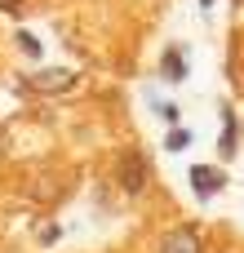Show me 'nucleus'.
I'll use <instances>...</instances> for the list:
<instances>
[{"instance_id": "1", "label": "nucleus", "mask_w": 244, "mask_h": 253, "mask_svg": "<svg viewBox=\"0 0 244 253\" xmlns=\"http://www.w3.org/2000/svg\"><path fill=\"white\" fill-rule=\"evenodd\" d=\"M147 178H151V165H147V156H138V151H124V156H120V165H116V182H120V191H129V196H142V191H147Z\"/></svg>"}, {"instance_id": "2", "label": "nucleus", "mask_w": 244, "mask_h": 253, "mask_svg": "<svg viewBox=\"0 0 244 253\" xmlns=\"http://www.w3.org/2000/svg\"><path fill=\"white\" fill-rule=\"evenodd\" d=\"M22 84H27L31 93H67V89L76 84V71H71V67H49V71H31Z\"/></svg>"}, {"instance_id": "3", "label": "nucleus", "mask_w": 244, "mask_h": 253, "mask_svg": "<svg viewBox=\"0 0 244 253\" xmlns=\"http://www.w3.org/2000/svg\"><path fill=\"white\" fill-rule=\"evenodd\" d=\"M160 253H204V240H200L196 227H173L160 240Z\"/></svg>"}, {"instance_id": "4", "label": "nucleus", "mask_w": 244, "mask_h": 253, "mask_svg": "<svg viewBox=\"0 0 244 253\" xmlns=\"http://www.w3.org/2000/svg\"><path fill=\"white\" fill-rule=\"evenodd\" d=\"M191 187H196L200 200H209V196H218V191L227 187V173L213 169V165H196V169H191Z\"/></svg>"}, {"instance_id": "5", "label": "nucleus", "mask_w": 244, "mask_h": 253, "mask_svg": "<svg viewBox=\"0 0 244 253\" xmlns=\"http://www.w3.org/2000/svg\"><path fill=\"white\" fill-rule=\"evenodd\" d=\"M164 76H169V80H182V76H187V58H182V49H169V53H164Z\"/></svg>"}, {"instance_id": "6", "label": "nucleus", "mask_w": 244, "mask_h": 253, "mask_svg": "<svg viewBox=\"0 0 244 253\" xmlns=\"http://www.w3.org/2000/svg\"><path fill=\"white\" fill-rule=\"evenodd\" d=\"M222 120H227V125H222V142H218V151H222V156H231V151H236V116L227 111Z\"/></svg>"}, {"instance_id": "7", "label": "nucleus", "mask_w": 244, "mask_h": 253, "mask_svg": "<svg viewBox=\"0 0 244 253\" xmlns=\"http://www.w3.org/2000/svg\"><path fill=\"white\" fill-rule=\"evenodd\" d=\"M13 44H18L27 58H40V40H36L31 31H18V36H13Z\"/></svg>"}, {"instance_id": "8", "label": "nucleus", "mask_w": 244, "mask_h": 253, "mask_svg": "<svg viewBox=\"0 0 244 253\" xmlns=\"http://www.w3.org/2000/svg\"><path fill=\"white\" fill-rule=\"evenodd\" d=\"M187 142H191V133H187V129H173V133H169V151H182Z\"/></svg>"}, {"instance_id": "9", "label": "nucleus", "mask_w": 244, "mask_h": 253, "mask_svg": "<svg viewBox=\"0 0 244 253\" xmlns=\"http://www.w3.org/2000/svg\"><path fill=\"white\" fill-rule=\"evenodd\" d=\"M160 116H164V125H173V120H178V107H173V102H160Z\"/></svg>"}, {"instance_id": "10", "label": "nucleus", "mask_w": 244, "mask_h": 253, "mask_svg": "<svg viewBox=\"0 0 244 253\" xmlns=\"http://www.w3.org/2000/svg\"><path fill=\"white\" fill-rule=\"evenodd\" d=\"M22 4H27V0H0V9H9V13H18Z\"/></svg>"}, {"instance_id": "11", "label": "nucleus", "mask_w": 244, "mask_h": 253, "mask_svg": "<svg viewBox=\"0 0 244 253\" xmlns=\"http://www.w3.org/2000/svg\"><path fill=\"white\" fill-rule=\"evenodd\" d=\"M209 4H213V0H200V9H209Z\"/></svg>"}]
</instances>
